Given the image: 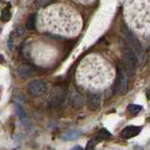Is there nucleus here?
I'll return each instance as SVG.
<instances>
[{"label":"nucleus","mask_w":150,"mask_h":150,"mask_svg":"<svg viewBox=\"0 0 150 150\" xmlns=\"http://www.w3.org/2000/svg\"><path fill=\"white\" fill-rule=\"evenodd\" d=\"M46 83L41 81V80H34L30 82L27 86V90L32 96L34 97H40L43 95L46 91Z\"/></svg>","instance_id":"obj_2"},{"label":"nucleus","mask_w":150,"mask_h":150,"mask_svg":"<svg viewBox=\"0 0 150 150\" xmlns=\"http://www.w3.org/2000/svg\"><path fill=\"white\" fill-rule=\"evenodd\" d=\"M123 55H124V60L128 66V68L129 70L133 71L136 67V55H135V52L130 49L129 47H126L123 50Z\"/></svg>","instance_id":"obj_3"},{"label":"nucleus","mask_w":150,"mask_h":150,"mask_svg":"<svg viewBox=\"0 0 150 150\" xmlns=\"http://www.w3.org/2000/svg\"><path fill=\"white\" fill-rule=\"evenodd\" d=\"M36 19H37V16L35 13L31 14V15H29V17L27 18L25 26L28 30H34L36 28Z\"/></svg>","instance_id":"obj_11"},{"label":"nucleus","mask_w":150,"mask_h":150,"mask_svg":"<svg viewBox=\"0 0 150 150\" xmlns=\"http://www.w3.org/2000/svg\"><path fill=\"white\" fill-rule=\"evenodd\" d=\"M55 1H58V0H36L35 1V7L38 8H45L49 5L53 4Z\"/></svg>","instance_id":"obj_12"},{"label":"nucleus","mask_w":150,"mask_h":150,"mask_svg":"<svg viewBox=\"0 0 150 150\" xmlns=\"http://www.w3.org/2000/svg\"><path fill=\"white\" fill-rule=\"evenodd\" d=\"M70 100H71L73 106L76 108H81L83 105V98L76 90H72L71 95H70Z\"/></svg>","instance_id":"obj_10"},{"label":"nucleus","mask_w":150,"mask_h":150,"mask_svg":"<svg viewBox=\"0 0 150 150\" xmlns=\"http://www.w3.org/2000/svg\"><path fill=\"white\" fill-rule=\"evenodd\" d=\"M65 98V94H64V91H62L61 89H58V90H54L53 95H52V98L50 100V103L52 106H58L60 105L61 103L63 102Z\"/></svg>","instance_id":"obj_7"},{"label":"nucleus","mask_w":150,"mask_h":150,"mask_svg":"<svg viewBox=\"0 0 150 150\" xmlns=\"http://www.w3.org/2000/svg\"><path fill=\"white\" fill-rule=\"evenodd\" d=\"M141 130H142V128L138 126H128L122 129L120 136L123 139H130L133 138L135 136H137Z\"/></svg>","instance_id":"obj_4"},{"label":"nucleus","mask_w":150,"mask_h":150,"mask_svg":"<svg viewBox=\"0 0 150 150\" xmlns=\"http://www.w3.org/2000/svg\"><path fill=\"white\" fill-rule=\"evenodd\" d=\"M17 71L21 77H28L35 74L37 71V69L31 64H23L18 68Z\"/></svg>","instance_id":"obj_5"},{"label":"nucleus","mask_w":150,"mask_h":150,"mask_svg":"<svg viewBox=\"0 0 150 150\" xmlns=\"http://www.w3.org/2000/svg\"><path fill=\"white\" fill-rule=\"evenodd\" d=\"M111 136V134H110V132H108V131L106 130V129H101L100 132L98 133V135L96 136V138H95V140L97 141V142L98 143V142H100V141H102V140H104V139H107V138H109Z\"/></svg>","instance_id":"obj_13"},{"label":"nucleus","mask_w":150,"mask_h":150,"mask_svg":"<svg viewBox=\"0 0 150 150\" xmlns=\"http://www.w3.org/2000/svg\"><path fill=\"white\" fill-rule=\"evenodd\" d=\"M87 103L89 109L92 111H96L100 107V95L98 94H89Z\"/></svg>","instance_id":"obj_8"},{"label":"nucleus","mask_w":150,"mask_h":150,"mask_svg":"<svg viewBox=\"0 0 150 150\" xmlns=\"http://www.w3.org/2000/svg\"><path fill=\"white\" fill-rule=\"evenodd\" d=\"M146 97H147V100H149V91L146 92Z\"/></svg>","instance_id":"obj_18"},{"label":"nucleus","mask_w":150,"mask_h":150,"mask_svg":"<svg viewBox=\"0 0 150 150\" xmlns=\"http://www.w3.org/2000/svg\"><path fill=\"white\" fill-rule=\"evenodd\" d=\"M17 112H18V115L19 117L23 120V117H25V112H23V109L22 108L21 105H17Z\"/></svg>","instance_id":"obj_16"},{"label":"nucleus","mask_w":150,"mask_h":150,"mask_svg":"<svg viewBox=\"0 0 150 150\" xmlns=\"http://www.w3.org/2000/svg\"><path fill=\"white\" fill-rule=\"evenodd\" d=\"M128 76H127L125 69L122 67L117 68L115 84V93L118 95H125L128 91Z\"/></svg>","instance_id":"obj_1"},{"label":"nucleus","mask_w":150,"mask_h":150,"mask_svg":"<svg viewBox=\"0 0 150 150\" xmlns=\"http://www.w3.org/2000/svg\"><path fill=\"white\" fill-rule=\"evenodd\" d=\"M128 110L131 112V114H138L139 112L142 111V107L137 104H130L128 107Z\"/></svg>","instance_id":"obj_14"},{"label":"nucleus","mask_w":150,"mask_h":150,"mask_svg":"<svg viewBox=\"0 0 150 150\" xmlns=\"http://www.w3.org/2000/svg\"><path fill=\"white\" fill-rule=\"evenodd\" d=\"M72 149H79V150H82L83 148H82L81 146H79V145H76V146H74Z\"/></svg>","instance_id":"obj_17"},{"label":"nucleus","mask_w":150,"mask_h":150,"mask_svg":"<svg viewBox=\"0 0 150 150\" xmlns=\"http://www.w3.org/2000/svg\"><path fill=\"white\" fill-rule=\"evenodd\" d=\"M82 134V131L79 129H68L62 133L61 138L65 141H72L79 138Z\"/></svg>","instance_id":"obj_9"},{"label":"nucleus","mask_w":150,"mask_h":150,"mask_svg":"<svg viewBox=\"0 0 150 150\" xmlns=\"http://www.w3.org/2000/svg\"><path fill=\"white\" fill-rule=\"evenodd\" d=\"M11 19V12L8 8H4L1 13V20L3 22H8Z\"/></svg>","instance_id":"obj_15"},{"label":"nucleus","mask_w":150,"mask_h":150,"mask_svg":"<svg viewBox=\"0 0 150 150\" xmlns=\"http://www.w3.org/2000/svg\"><path fill=\"white\" fill-rule=\"evenodd\" d=\"M124 34L127 38V40L129 41V43L130 44V46H133V48L136 50V52H138V53H142V46H141V44L139 43V41L138 40L136 39L135 36L131 33L129 30L128 29H124Z\"/></svg>","instance_id":"obj_6"}]
</instances>
